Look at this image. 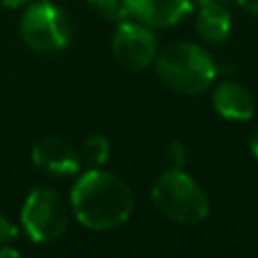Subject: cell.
I'll return each mask as SVG.
<instances>
[{
	"label": "cell",
	"instance_id": "6da1fadb",
	"mask_svg": "<svg viewBox=\"0 0 258 258\" xmlns=\"http://www.w3.org/2000/svg\"><path fill=\"white\" fill-rule=\"evenodd\" d=\"M131 187L101 167L85 171L71 189V210L89 230H113L129 220L133 212Z\"/></svg>",
	"mask_w": 258,
	"mask_h": 258
},
{
	"label": "cell",
	"instance_id": "7a4b0ae2",
	"mask_svg": "<svg viewBox=\"0 0 258 258\" xmlns=\"http://www.w3.org/2000/svg\"><path fill=\"white\" fill-rule=\"evenodd\" d=\"M155 69L161 83L181 95H202L218 77L214 56L200 44L185 40L167 44L155 56Z\"/></svg>",
	"mask_w": 258,
	"mask_h": 258
},
{
	"label": "cell",
	"instance_id": "3957f363",
	"mask_svg": "<svg viewBox=\"0 0 258 258\" xmlns=\"http://www.w3.org/2000/svg\"><path fill=\"white\" fill-rule=\"evenodd\" d=\"M151 202L159 214L179 224H198L210 214L208 194L183 169L163 171L151 187Z\"/></svg>",
	"mask_w": 258,
	"mask_h": 258
},
{
	"label": "cell",
	"instance_id": "277c9868",
	"mask_svg": "<svg viewBox=\"0 0 258 258\" xmlns=\"http://www.w3.org/2000/svg\"><path fill=\"white\" fill-rule=\"evenodd\" d=\"M20 34L36 52H56L71 42L73 26L62 8L50 0H38L20 18Z\"/></svg>",
	"mask_w": 258,
	"mask_h": 258
},
{
	"label": "cell",
	"instance_id": "5b68a950",
	"mask_svg": "<svg viewBox=\"0 0 258 258\" xmlns=\"http://www.w3.org/2000/svg\"><path fill=\"white\" fill-rule=\"evenodd\" d=\"M20 222L28 238L36 244H46L60 238L69 224V208L58 191L50 187H36L28 194Z\"/></svg>",
	"mask_w": 258,
	"mask_h": 258
},
{
	"label": "cell",
	"instance_id": "8992f818",
	"mask_svg": "<svg viewBox=\"0 0 258 258\" xmlns=\"http://www.w3.org/2000/svg\"><path fill=\"white\" fill-rule=\"evenodd\" d=\"M113 56L123 69L143 71L157 56V36L137 20H121L113 36Z\"/></svg>",
	"mask_w": 258,
	"mask_h": 258
},
{
	"label": "cell",
	"instance_id": "52a82bcc",
	"mask_svg": "<svg viewBox=\"0 0 258 258\" xmlns=\"http://www.w3.org/2000/svg\"><path fill=\"white\" fill-rule=\"evenodd\" d=\"M32 163L54 177H71L81 169V157L77 149L58 137H44L32 147Z\"/></svg>",
	"mask_w": 258,
	"mask_h": 258
},
{
	"label": "cell",
	"instance_id": "ba28073f",
	"mask_svg": "<svg viewBox=\"0 0 258 258\" xmlns=\"http://www.w3.org/2000/svg\"><path fill=\"white\" fill-rule=\"evenodd\" d=\"M127 16L149 28H169L194 10L191 0H125Z\"/></svg>",
	"mask_w": 258,
	"mask_h": 258
},
{
	"label": "cell",
	"instance_id": "9c48e42d",
	"mask_svg": "<svg viewBox=\"0 0 258 258\" xmlns=\"http://www.w3.org/2000/svg\"><path fill=\"white\" fill-rule=\"evenodd\" d=\"M212 105L216 113L228 121L244 123L254 117L256 101L248 87L238 81H222L212 93Z\"/></svg>",
	"mask_w": 258,
	"mask_h": 258
},
{
	"label": "cell",
	"instance_id": "30bf717a",
	"mask_svg": "<svg viewBox=\"0 0 258 258\" xmlns=\"http://www.w3.org/2000/svg\"><path fill=\"white\" fill-rule=\"evenodd\" d=\"M196 28L198 34L212 46H220L230 38L232 16L226 8V2L220 0H198L196 10Z\"/></svg>",
	"mask_w": 258,
	"mask_h": 258
},
{
	"label": "cell",
	"instance_id": "8fae6325",
	"mask_svg": "<svg viewBox=\"0 0 258 258\" xmlns=\"http://www.w3.org/2000/svg\"><path fill=\"white\" fill-rule=\"evenodd\" d=\"M83 159L91 165V167H101L107 163L109 155H111V143L105 135L97 133V135H91L85 143H83Z\"/></svg>",
	"mask_w": 258,
	"mask_h": 258
},
{
	"label": "cell",
	"instance_id": "7c38bea8",
	"mask_svg": "<svg viewBox=\"0 0 258 258\" xmlns=\"http://www.w3.org/2000/svg\"><path fill=\"white\" fill-rule=\"evenodd\" d=\"M87 2L109 20H123L127 16L125 0H87Z\"/></svg>",
	"mask_w": 258,
	"mask_h": 258
},
{
	"label": "cell",
	"instance_id": "4fadbf2b",
	"mask_svg": "<svg viewBox=\"0 0 258 258\" xmlns=\"http://www.w3.org/2000/svg\"><path fill=\"white\" fill-rule=\"evenodd\" d=\"M165 159L169 163V169H183L187 159V149L181 141H171L165 147Z\"/></svg>",
	"mask_w": 258,
	"mask_h": 258
},
{
	"label": "cell",
	"instance_id": "5bb4252c",
	"mask_svg": "<svg viewBox=\"0 0 258 258\" xmlns=\"http://www.w3.org/2000/svg\"><path fill=\"white\" fill-rule=\"evenodd\" d=\"M16 236H18V228L6 216H0V246L2 244H10Z\"/></svg>",
	"mask_w": 258,
	"mask_h": 258
},
{
	"label": "cell",
	"instance_id": "9a60e30c",
	"mask_svg": "<svg viewBox=\"0 0 258 258\" xmlns=\"http://www.w3.org/2000/svg\"><path fill=\"white\" fill-rule=\"evenodd\" d=\"M246 12H250V14H256L258 16V0H236Z\"/></svg>",
	"mask_w": 258,
	"mask_h": 258
},
{
	"label": "cell",
	"instance_id": "2e32d148",
	"mask_svg": "<svg viewBox=\"0 0 258 258\" xmlns=\"http://www.w3.org/2000/svg\"><path fill=\"white\" fill-rule=\"evenodd\" d=\"M6 256H10V258H18L20 252H18L16 248H12L10 244H2V246H0V258H6Z\"/></svg>",
	"mask_w": 258,
	"mask_h": 258
},
{
	"label": "cell",
	"instance_id": "e0dca14e",
	"mask_svg": "<svg viewBox=\"0 0 258 258\" xmlns=\"http://www.w3.org/2000/svg\"><path fill=\"white\" fill-rule=\"evenodd\" d=\"M248 145H250V153L254 155V159H258V127L252 131V135H250V141H248Z\"/></svg>",
	"mask_w": 258,
	"mask_h": 258
},
{
	"label": "cell",
	"instance_id": "ac0fdd59",
	"mask_svg": "<svg viewBox=\"0 0 258 258\" xmlns=\"http://www.w3.org/2000/svg\"><path fill=\"white\" fill-rule=\"evenodd\" d=\"M28 0H0V4L4 6V8H20V6H24Z\"/></svg>",
	"mask_w": 258,
	"mask_h": 258
},
{
	"label": "cell",
	"instance_id": "d6986e66",
	"mask_svg": "<svg viewBox=\"0 0 258 258\" xmlns=\"http://www.w3.org/2000/svg\"><path fill=\"white\" fill-rule=\"evenodd\" d=\"M220 2H230V0H220Z\"/></svg>",
	"mask_w": 258,
	"mask_h": 258
}]
</instances>
